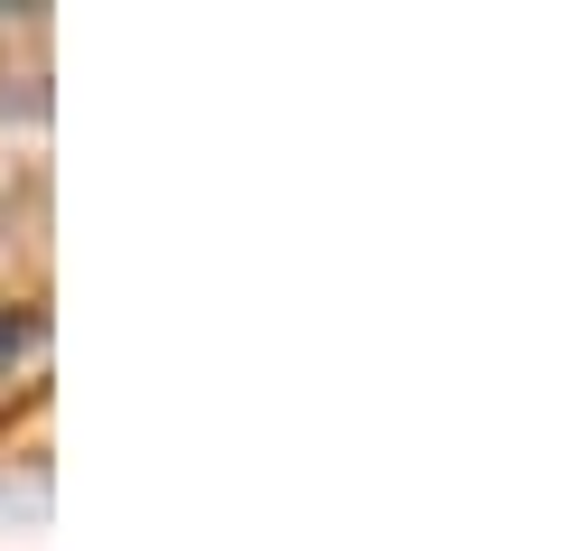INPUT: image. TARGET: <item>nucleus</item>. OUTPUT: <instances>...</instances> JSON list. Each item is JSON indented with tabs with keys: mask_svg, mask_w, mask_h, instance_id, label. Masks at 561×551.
I'll return each instance as SVG.
<instances>
[{
	"mask_svg": "<svg viewBox=\"0 0 561 551\" xmlns=\"http://www.w3.org/2000/svg\"><path fill=\"white\" fill-rule=\"evenodd\" d=\"M20 346H38V309L0 299V365H20Z\"/></svg>",
	"mask_w": 561,
	"mask_h": 551,
	"instance_id": "nucleus-1",
	"label": "nucleus"
}]
</instances>
